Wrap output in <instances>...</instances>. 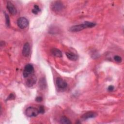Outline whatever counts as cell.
Instances as JSON below:
<instances>
[{
  "label": "cell",
  "instance_id": "3",
  "mask_svg": "<svg viewBox=\"0 0 124 124\" xmlns=\"http://www.w3.org/2000/svg\"><path fill=\"white\" fill-rule=\"evenodd\" d=\"M34 72V68L32 64H27L24 69L23 72V76L24 78H27L31 75L33 74Z\"/></svg>",
  "mask_w": 124,
  "mask_h": 124
},
{
  "label": "cell",
  "instance_id": "16",
  "mask_svg": "<svg viewBox=\"0 0 124 124\" xmlns=\"http://www.w3.org/2000/svg\"><path fill=\"white\" fill-rule=\"evenodd\" d=\"M4 15H5V22H6V25L7 27H9L10 26V17L9 16L4 12Z\"/></svg>",
  "mask_w": 124,
  "mask_h": 124
},
{
  "label": "cell",
  "instance_id": "15",
  "mask_svg": "<svg viewBox=\"0 0 124 124\" xmlns=\"http://www.w3.org/2000/svg\"><path fill=\"white\" fill-rule=\"evenodd\" d=\"M40 11V9L37 5H34V8L32 10V12L35 15H37Z\"/></svg>",
  "mask_w": 124,
  "mask_h": 124
},
{
  "label": "cell",
  "instance_id": "8",
  "mask_svg": "<svg viewBox=\"0 0 124 124\" xmlns=\"http://www.w3.org/2000/svg\"><path fill=\"white\" fill-rule=\"evenodd\" d=\"M31 52V47L29 43L26 42L23 46L22 53V55L26 57H27L29 56Z\"/></svg>",
  "mask_w": 124,
  "mask_h": 124
},
{
  "label": "cell",
  "instance_id": "5",
  "mask_svg": "<svg viewBox=\"0 0 124 124\" xmlns=\"http://www.w3.org/2000/svg\"><path fill=\"white\" fill-rule=\"evenodd\" d=\"M17 24L18 27L21 29H23L27 27L29 25V21L25 17H21L18 19Z\"/></svg>",
  "mask_w": 124,
  "mask_h": 124
},
{
  "label": "cell",
  "instance_id": "7",
  "mask_svg": "<svg viewBox=\"0 0 124 124\" xmlns=\"http://www.w3.org/2000/svg\"><path fill=\"white\" fill-rule=\"evenodd\" d=\"M56 82L58 88L60 89H65L67 86V82L61 78H57Z\"/></svg>",
  "mask_w": 124,
  "mask_h": 124
},
{
  "label": "cell",
  "instance_id": "1",
  "mask_svg": "<svg viewBox=\"0 0 124 124\" xmlns=\"http://www.w3.org/2000/svg\"><path fill=\"white\" fill-rule=\"evenodd\" d=\"M96 24L93 22H91L89 21H85L83 24L76 25L70 27L69 30L72 32H78L81 31L85 29L91 28L94 27Z\"/></svg>",
  "mask_w": 124,
  "mask_h": 124
},
{
  "label": "cell",
  "instance_id": "10",
  "mask_svg": "<svg viewBox=\"0 0 124 124\" xmlns=\"http://www.w3.org/2000/svg\"><path fill=\"white\" fill-rule=\"evenodd\" d=\"M97 115V114L95 112L93 111H89L87 112L86 113L83 114L81 116V119L83 120H87L88 119L93 118L96 117Z\"/></svg>",
  "mask_w": 124,
  "mask_h": 124
},
{
  "label": "cell",
  "instance_id": "13",
  "mask_svg": "<svg viewBox=\"0 0 124 124\" xmlns=\"http://www.w3.org/2000/svg\"><path fill=\"white\" fill-rule=\"evenodd\" d=\"M39 87L41 90H44L46 88V80L45 78H42L39 81Z\"/></svg>",
  "mask_w": 124,
  "mask_h": 124
},
{
  "label": "cell",
  "instance_id": "6",
  "mask_svg": "<svg viewBox=\"0 0 124 124\" xmlns=\"http://www.w3.org/2000/svg\"><path fill=\"white\" fill-rule=\"evenodd\" d=\"M27 79L26 81V84L27 86L31 87L33 86L36 82L37 78L36 76L33 74L31 75L30 76L27 78Z\"/></svg>",
  "mask_w": 124,
  "mask_h": 124
},
{
  "label": "cell",
  "instance_id": "2",
  "mask_svg": "<svg viewBox=\"0 0 124 124\" xmlns=\"http://www.w3.org/2000/svg\"><path fill=\"white\" fill-rule=\"evenodd\" d=\"M27 116L29 117H36L39 113V110L33 107H29L26 108L25 111Z\"/></svg>",
  "mask_w": 124,
  "mask_h": 124
},
{
  "label": "cell",
  "instance_id": "11",
  "mask_svg": "<svg viewBox=\"0 0 124 124\" xmlns=\"http://www.w3.org/2000/svg\"><path fill=\"white\" fill-rule=\"evenodd\" d=\"M65 54L67 58L72 61H76L78 59V56L72 52H67Z\"/></svg>",
  "mask_w": 124,
  "mask_h": 124
},
{
  "label": "cell",
  "instance_id": "14",
  "mask_svg": "<svg viewBox=\"0 0 124 124\" xmlns=\"http://www.w3.org/2000/svg\"><path fill=\"white\" fill-rule=\"evenodd\" d=\"M60 122L61 124H72V122L70 121L69 119H68L67 117H66V116H63L61 118Z\"/></svg>",
  "mask_w": 124,
  "mask_h": 124
},
{
  "label": "cell",
  "instance_id": "19",
  "mask_svg": "<svg viewBox=\"0 0 124 124\" xmlns=\"http://www.w3.org/2000/svg\"><path fill=\"white\" fill-rule=\"evenodd\" d=\"M39 113H41V114H43L45 112V108H44L43 106H40L39 107Z\"/></svg>",
  "mask_w": 124,
  "mask_h": 124
},
{
  "label": "cell",
  "instance_id": "9",
  "mask_svg": "<svg viewBox=\"0 0 124 124\" xmlns=\"http://www.w3.org/2000/svg\"><path fill=\"white\" fill-rule=\"evenodd\" d=\"M7 9L9 12L12 15H15L17 13V10L14 5L10 1H8L7 2Z\"/></svg>",
  "mask_w": 124,
  "mask_h": 124
},
{
  "label": "cell",
  "instance_id": "21",
  "mask_svg": "<svg viewBox=\"0 0 124 124\" xmlns=\"http://www.w3.org/2000/svg\"><path fill=\"white\" fill-rule=\"evenodd\" d=\"M114 86L112 85H110L108 86V90L109 92H111L114 90Z\"/></svg>",
  "mask_w": 124,
  "mask_h": 124
},
{
  "label": "cell",
  "instance_id": "20",
  "mask_svg": "<svg viewBox=\"0 0 124 124\" xmlns=\"http://www.w3.org/2000/svg\"><path fill=\"white\" fill-rule=\"evenodd\" d=\"M35 100L38 102H40L43 100V98L41 96H37L35 98Z\"/></svg>",
  "mask_w": 124,
  "mask_h": 124
},
{
  "label": "cell",
  "instance_id": "12",
  "mask_svg": "<svg viewBox=\"0 0 124 124\" xmlns=\"http://www.w3.org/2000/svg\"><path fill=\"white\" fill-rule=\"evenodd\" d=\"M51 52L52 55L55 57L61 58L62 56V51L57 48H52L51 50Z\"/></svg>",
  "mask_w": 124,
  "mask_h": 124
},
{
  "label": "cell",
  "instance_id": "17",
  "mask_svg": "<svg viewBox=\"0 0 124 124\" xmlns=\"http://www.w3.org/2000/svg\"><path fill=\"white\" fill-rule=\"evenodd\" d=\"M113 58H114V60H115V61L118 62H122V58L118 55L114 56Z\"/></svg>",
  "mask_w": 124,
  "mask_h": 124
},
{
  "label": "cell",
  "instance_id": "18",
  "mask_svg": "<svg viewBox=\"0 0 124 124\" xmlns=\"http://www.w3.org/2000/svg\"><path fill=\"white\" fill-rule=\"evenodd\" d=\"M16 98V96L15 95V94L14 93H11L8 96L7 100H13L15 99V98Z\"/></svg>",
  "mask_w": 124,
  "mask_h": 124
},
{
  "label": "cell",
  "instance_id": "4",
  "mask_svg": "<svg viewBox=\"0 0 124 124\" xmlns=\"http://www.w3.org/2000/svg\"><path fill=\"white\" fill-rule=\"evenodd\" d=\"M64 8L63 3L61 1H55L51 5L52 10L56 12L61 11Z\"/></svg>",
  "mask_w": 124,
  "mask_h": 124
}]
</instances>
